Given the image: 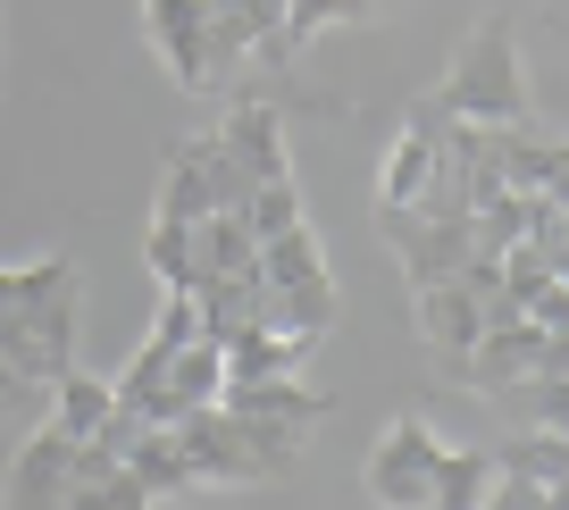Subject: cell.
I'll use <instances>...</instances> for the list:
<instances>
[{"label":"cell","instance_id":"7402d4cb","mask_svg":"<svg viewBox=\"0 0 569 510\" xmlns=\"http://www.w3.org/2000/svg\"><path fill=\"white\" fill-rule=\"evenodd\" d=\"M495 402H511L528 427H569V377H519V386H502Z\"/></svg>","mask_w":569,"mask_h":510},{"label":"cell","instance_id":"5bb4252c","mask_svg":"<svg viewBox=\"0 0 569 510\" xmlns=\"http://www.w3.org/2000/svg\"><path fill=\"white\" fill-rule=\"evenodd\" d=\"M251 260H260V243H251V227H243L234 210L193 218V284H210V277H243Z\"/></svg>","mask_w":569,"mask_h":510},{"label":"cell","instance_id":"277c9868","mask_svg":"<svg viewBox=\"0 0 569 510\" xmlns=\"http://www.w3.org/2000/svg\"><path fill=\"white\" fill-rule=\"evenodd\" d=\"M177 443H184V460H193L201 486H268V477H277V460L260 452V436H251L243 419H227L218 402L210 410H184Z\"/></svg>","mask_w":569,"mask_h":510},{"label":"cell","instance_id":"52a82bcc","mask_svg":"<svg viewBox=\"0 0 569 510\" xmlns=\"http://www.w3.org/2000/svg\"><path fill=\"white\" fill-rule=\"evenodd\" d=\"M76 486V436H59L51 419L34 427V436L18 443V460H9V486H0V510H59Z\"/></svg>","mask_w":569,"mask_h":510},{"label":"cell","instance_id":"ac0fdd59","mask_svg":"<svg viewBox=\"0 0 569 510\" xmlns=\"http://www.w3.org/2000/svg\"><path fill=\"white\" fill-rule=\"evenodd\" d=\"M160 393L177 402V419H184V410H210L218 393H227V352H218L210 334H193V343L168 360V386H160Z\"/></svg>","mask_w":569,"mask_h":510},{"label":"cell","instance_id":"2e32d148","mask_svg":"<svg viewBox=\"0 0 569 510\" xmlns=\"http://www.w3.org/2000/svg\"><path fill=\"white\" fill-rule=\"evenodd\" d=\"M118 410V386L109 377H92V369H68V377H51V427L59 436H101V419Z\"/></svg>","mask_w":569,"mask_h":510},{"label":"cell","instance_id":"484cf974","mask_svg":"<svg viewBox=\"0 0 569 510\" xmlns=\"http://www.w3.org/2000/svg\"><path fill=\"white\" fill-rule=\"evenodd\" d=\"M9 393H26V386H18V377H9V360H0V402H9Z\"/></svg>","mask_w":569,"mask_h":510},{"label":"cell","instance_id":"3957f363","mask_svg":"<svg viewBox=\"0 0 569 510\" xmlns=\"http://www.w3.org/2000/svg\"><path fill=\"white\" fill-rule=\"evenodd\" d=\"M0 360L18 386H51L76 369V284L26 301V310H0Z\"/></svg>","mask_w":569,"mask_h":510},{"label":"cell","instance_id":"7a4b0ae2","mask_svg":"<svg viewBox=\"0 0 569 510\" xmlns=\"http://www.w3.org/2000/svg\"><path fill=\"white\" fill-rule=\"evenodd\" d=\"M452 377H461L469 393H502V386H519V377H569V334H545L536 318H495V327L452 360Z\"/></svg>","mask_w":569,"mask_h":510},{"label":"cell","instance_id":"30bf717a","mask_svg":"<svg viewBox=\"0 0 569 510\" xmlns=\"http://www.w3.org/2000/svg\"><path fill=\"white\" fill-rule=\"evenodd\" d=\"M218 410H227V419L319 427V419H327V393H319V386H302V377H234V386L218 393Z\"/></svg>","mask_w":569,"mask_h":510},{"label":"cell","instance_id":"9c48e42d","mask_svg":"<svg viewBox=\"0 0 569 510\" xmlns=\"http://www.w3.org/2000/svg\"><path fill=\"white\" fill-rule=\"evenodd\" d=\"M142 34L168 59L184 92H210V26H201V0H142Z\"/></svg>","mask_w":569,"mask_h":510},{"label":"cell","instance_id":"8992f818","mask_svg":"<svg viewBox=\"0 0 569 510\" xmlns=\"http://www.w3.org/2000/svg\"><path fill=\"white\" fill-rule=\"evenodd\" d=\"M377 227H386V243H393V260H402V277H410V293L419 284H445V277H461V260L478 243H469V218H419V210H377Z\"/></svg>","mask_w":569,"mask_h":510},{"label":"cell","instance_id":"d6986e66","mask_svg":"<svg viewBox=\"0 0 569 510\" xmlns=\"http://www.w3.org/2000/svg\"><path fill=\"white\" fill-rule=\"evenodd\" d=\"M495 477H528V486H569V427H528L495 452Z\"/></svg>","mask_w":569,"mask_h":510},{"label":"cell","instance_id":"4fadbf2b","mask_svg":"<svg viewBox=\"0 0 569 510\" xmlns=\"http://www.w3.org/2000/svg\"><path fill=\"white\" fill-rule=\"evenodd\" d=\"M126 469L142 477V493H151V502H168V493H193V486H201L193 460H184V443H177V427H142V436L126 443Z\"/></svg>","mask_w":569,"mask_h":510},{"label":"cell","instance_id":"d4e9b609","mask_svg":"<svg viewBox=\"0 0 569 510\" xmlns=\"http://www.w3.org/2000/svg\"><path fill=\"white\" fill-rule=\"evenodd\" d=\"M528 318H536V327H545V334H569V277H552L545 293L528 301Z\"/></svg>","mask_w":569,"mask_h":510},{"label":"cell","instance_id":"ffe728a7","mask_svg":"<svg viewBox=\"0 0 569 510\" xmlns=\"http://www.w3.org/2000/svg\"><path fill=\"white\" fill-rule=\"evenodd\" d=\"M201 26H210V92L234 84V68L251 59V18L234 0H201Z\"/></svg>","mask_w":569,"mask_h":510},{"label":"cell","instance_id":"6da1fadb","mask_svg":"<svg viewBox=\"0 0 569 510\" xmlns=\"http://www.w3.org/2000/svg\"><path fill=\"white\" fill-rule=\"evenodd\" d=\"M427 101L445 109V118H461V126H519V118H536L528 109V68H519V26L502 18V9H486V18L469 26L452 76L427 92Z\"/></svg>","mask_w":569,"mask_h":510},{"label":"cell","instance_id":"8fae6325","mask_svg":"<svg viewBox=\"0 0 569 510\" xmlns=\"http://www.w3.org/2000/svg\"><path fill=\"white\" fill-rule=\"evenodd\" d=\"M410 310H419V334H427V343H436L445 360H461L469 343L486 334V301L469 293L461 277H445V284H419V293H410Z\"/></svg>","mask_w":569,"mask_h":510},{"label":"cell","instance_id":"5b68a950","mask_svg":"<svg viewBox=\"0 0 569 510\" xmlns=\"http://www.w3.org/2000/svg\"><path fill=\"white\" fill-rule=\"evenodd\" d=\"M436 452H445V436L427 419H393L386 436L369 443V469H360V486H369L377 510H427V477H436Z\"/></svg>","mask_w":569,"mask_h":510},{"label":"cell","instance_id":"e0dca14e","mask_svg":"<svg viewBox=\"0 0 569 510\" xmlns=\"http://www.w3.org/2000/svg\"><path fill=\"white\" fill-rule=\"evenodd\" d=\"M486 486H495V452L445 443V452H436V477H427V510H478Z\"/></svg>","mask_w":569,"mask_h":510},{"label":"cell","instance_id":"9a60e30c","mask_svg":"<svg viewBox=\"0 0 569 510\" xmlns=\"http://www.w3.org/2000/svg\"><path fill=\"white\" fill-rule=\"evenodd\" d=\"M151 218H168V227H193V218H210V168H201V134L168 151V168H160V201H151Z\"/></svg>","mask_w":569,"mask_h":510},{"label":"cell","instance_id":"cb8c5ba5","mask_svg":"<svg viewBox=\"0 0 569 510\" xmlns=\"http://www.w3.org/2000/svg\"><path fill=\"white\" fill-rule=\"evenodd\" d=\"M59 510H151V493H142L134 469H109V477H92V486H68Z\"/></svg>","mask_w":569,"mask_h":510},{"label":"cell","instance_id":"603a6c76","mask_svg":"<svg viewBox=\"0 0 569 510\" xmlns=\"http://www.w3.org/2000/svg\"><path fill=\"white\" fill-rule=\"evenodd\" d=\"M243 227H251V243H268V234H284V227H302V184H293V177L260 184V193L243 201Z\"/></svg>","mask_w":569,"mask_h":510},{"label":"cell","instance_id":"44dd1931","mask_svg":"<svg viewBox=\"0 0 569 510\" xmlns=\"http://www.w3.org/2000/svg\"><path fill=\"white\" fill-rule=\"evenodd\" d=\"M142 260H151L160 293H193V227H168V218H151V234H142Z\"/></svg>","mask_w":569,"mask_h":510},{"label":"cell","instance_id":"7c38bea8","mask_svg":"<svg viewBox=\"0 0 569 510\" xmlns=\"http://www.w3.org/2000/svg\"><path fill=\"white\" fill-rule=\"evenodd\" d=\"M218 352H227V386H234V377H302L319 343H310V334H284V327H234Z\"/></svg>","mask_w":569,"mask_h":510},{"label":"cell","instance_id":"ba28073f","mask_svg":"<svg viewBox=\"0 0 569 510\" xmlns=\"http://www.w3.org/2000/svg\"><path fill=\"white\" fill-rule=\"evenodd\" d=\"M218 151H227L251 184L293 177V151H284V118H277V101H234L227 118H218Z\"/></svg>","mask_w":569,"mask_h":510}]
</instances>
